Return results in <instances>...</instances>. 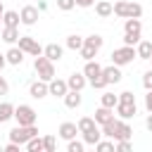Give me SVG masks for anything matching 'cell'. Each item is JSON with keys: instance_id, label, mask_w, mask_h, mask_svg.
<instances>
[{"instance_id": "1", "label": "cell", "mask_w": 152, "mask_h": 152, "mask_svg": "<svg viewBox=\"0 0 152 152\" xmlns=\"http://www.w3.org/2000/svg\"><path fill=\"white\" fill-rule=\"evenodd\" d=\"M83 74H86V78H88V83L93 86V88H104L107 86V81H104V76H102V66L95 62V59H88L86 62V66H83Z\"/></svg>"}, {"instance_id": "2", "label": "cell", "mask_w": 152, "mask_h": 152, "mask_svg": "<svg viewBox=\"0 0 152 152\" xmlns=\"http://www.w3.org/2000/svg\"><path fill=\"white\" fill-rule=\"evenodd\" d=\"M114 14H116V17H121V19H131V17L140 19V14H142V7H140L138 2L119 0V2H114Z\"/></svg>"}, {"instance_id": "3", "label": "cell", "mask_w": 152, "mask_h": 152, "mask_svg": "<svg viewBox=\"0 0 152 152\" xmlns=\"http://www.w3.org/2000/svg\"><path fill=\"white\" fill-rule=\"evenodd\" d=\"M33 69H36L38 78H43V81H48V83L55 78V62H52V59H48L45 55H38V57H36Z\"/></svg>"}, {"instance_id": "4", "label": "cell", "mask_w": 152, "mask_h": 152, "mask_svg": "<svg viewBox=\"0 0 152 152\" xmlns=\"http://www.w3.org/2000/svg\"><path fill=\"white\" fill-rule=\"evenodd\" d=\"M102 43H104V40H102V36H97V33L88 36V38L83 40V48L78 50V52H81V57H83L86 62H88V59H93V57L97 55V50L102 48Z\"/></svg>"}, {"instance_id": "5", "label": "cell", "mask_w": 152, "mask_h": 152, "mask_svg": "<svg viewBox=\"0 0 152 152\" xmlns=\"http://www.w3.org/2000/svg\"><path fill=\"white\" fill-rule=\"evenodd\" d=\"M14 119H17L19 126H33L38 114H36V109L31 104H19V107H14Z\"/></svg>"}, {"instance_id": "6", "label": "cell", "mask_w": 152, "mask_h": 152, "mask_svg": "<svg viewBox=\"0 0 152 152\" xmlns=\"http://www.w3.org/2000/svg\"><path fill=\"white\" fill-rule=\"evenodd\" d=\"M36 135H38L36 124H33V126H17V128H12V131H10V140H12V142H19V145L28 142V140H31V138H36Z\"/></svg>"}, {"instance_id": "7", "label": "cell", "mask_w": 152, "mask_h": 152, "mask_svg": "<svg viewBox=\"0 0 152 152\" xmlns=\"http://www.w3.org/2000/svg\"><path fill=\"white\" fill-rule=\"evenodd\" d=\"M133 57H138L135 48H133V45H124V48H119V50H114V52H112V64L124 66V64H131V62H133Z\"/></svg>"}, {"instance_id": "8", "label": "cell", "mask_w": 152, "mask_h": 152, "mask_svg": "<svg viewBox=\"0 0 152 152\" xmlns=\"http://www.w3.org/2000/svg\"><path fill=\"white\" fill-rule=\"evenodd\" d=\"M19 48H21L26 55H33V57L43 55V48H40V45H38V40H36V38H31V36H21V38H19Z\"/></svg>"}, {"instance_id": "9", "label": "cell", "mask_w": 152, "mask_h": 152, "mask_svg": "<svg viewBox=\"0 0 152 152\" xmlns=\"http://www.w3.org/2000/svg\"><path fill=\"white\" fill-rule=\"evenodd\" d=\"M28 95H31V97H36V100H40V97L50 95V86H48V81H43V78L33 81V83L28 86Z\"/></svg>"}, {"instance_id": "10", "label": "cell", "mask_w": 152, "mask_h": 152, "mask_svg": "<svg viewBox=\"0 0 152 152\" xmlns=\"http://www.w3.org/2000/svg\"><path fill=\"white\" fill-rule=\"evenodd\" d=\"M38 14H40L38 7H33V5H24V7H21V24L33 26V24L38 21Z\"/></svg>"}, {"instance_id": "11", "label": "cell", "mask_w": 152, "mask_h": 152, "mask_svg": "<svg viewBox=\"0 0 152 152\" xmlns=\"http://www.w3.org/2000/svg\"><path fill=\"white\" fill-rule=\"evenodd\" d=\"M133 128L126 124V119H116V131H114V140H131Z\"/></svg>"}, {"instance_id": "12", "label": "cell", "mask_w": 152, "mask_h": 152, "mask_svg": "<svg viewBox=\"0 0 152 152\" xmlns=\"http://www.w3.org/2000/svg\"><path fill=\"white\" fill-rule=\"evenodd\" d=\"M48 86H50V95H55V97H64L69 93V83L62 78H52Z\"/></svg>"}, {"instance_id": "13", "label": "cell", "mask_w": 152, "mask_h": 152, "mask_svg": "<svg viewBox=\"0 0 152 152\" xmlns=\"http://www.w3.org/2000/svg\"><path fill=\"white\" fill-rule=\"evenodd\" d=\"M116 114H119V119H131V116H135V112H138V107H135V102H119L116 107Z\"/></svg>"}, {"instance_id": "14", "label": "cell", "mask_w": 152, "mask_h": 152, "mask_svg": "<svg viewBox=\"0 0 152 152\" xmlns=\"http://www.w3.org/2000/svg\"><path fill=\"white\" fill-rule=\"evenodd\" d=\"M100 140H102V128H100V124H95L93 128L83 131V142H86V145H97Z\"/></svg>"}, {"instance_id": "15", "label": "cell", "mask_w": 152, "mask_h": 152, "mask_svg": "<svg viewBox=\"0 0 152 152\" xmlns=\"http://www.w3.org/2000/svg\"><path fill=\"white\" fill-rule=\"evenodd\" d=\"M43 55H45L48 59H52V62H59L62 55H64V48L57 45V43H48V45L43 48Z\"/></svg>"}, {"instance_id": "16", "label": "cell", "mask_w": 152, "mask_h": 152, "mask_svg": "<svg viewBox=\"0 0 152 152\" xmlns=\"http://www.w3.org/2000/svg\"><path fill=\"white\" fill-rule=\"evenodd\" d=\"M66 83H69V90H83L86 88V83H88V78H86V74L81 71H74L69 78H66Z\"/></svg>"}, {"instance_id": "17", "label": "cell", "mask_w": 152, "mask_h": 152, "mask_svg": "<svg viewBox=\"0 0 152 152\" xmlns=\"http://www.w3.org/2000/svg\"><path fill=\"white\" fill-rule=\"evenodd\" d=\"M102 76H104L107 86H112V83H119V81H121V71H119V66H116V64H112V66H102Z\"/></svg>"}, {"instance_id": "18", "label": "cell", "mask_w": 152, "mask_h": 152, "mask_svg": "<svg viewBox=\"0 0 152 152\" xmlns=\"http://www.w3.org/2000/svg\"><path fill=\"white\" fill-rule=\"evenodd\" d=\"M95 121H97L100 126H104V124L114 121V109H112V107H104V104H100V109L95 112Z\"/></svg>"}, {"instance_id": "19", "label": "cell", "mask_w": 152, "mask_h": 152, "mask_svg": "<svg viewBox=\"0 0 152 152\" xmlns=\"http://www.w3.org/2000/svg\"><path fill=\"white\" fill-rule=\"evenodd\" d=\"M76 133H81V131H78V124L64 121V124L59 126V138H64V140H71V138H76Z\"/></svg>"}, {"instance_id": "20", "label": "cell", "mask_w": 152, "mask_h": 152, "mask_svg": "<svg viewBox=\"0 0 152 152\" xmlns=\"http://www.w3.org/2000/svg\"><path fill=\"white\" fill-rule=\"evenodd\" d=\"M24 50L21 48H10L7 52H5V57H7V64H14V66H19L21 62H24Z\"/></svg>"}, {"instance_id": "21", "label": "cell", "mask_w": 152, "mask_h": 152, "mask_svg": "<svg viewBox=\"0 0 152 152\" xmlns=\"http://www.w3.org/2000/svg\"><path fill=\"white\" fill-rule=\"evenodd\" d=\"M95 12H97V17L107 19L109 14H114V5L107 2V0H97V2H95Z\"/></svg>"}, {"instance_id": "22", "label": "cell", "mask_w": 152, "mask_h": 152, "mask_svg": "<svg viewBox=\"0 0 152 152\" xmlns=\"http://www.w3.org/2000/svg\"><path fill=\"white\" fill-rule=\"evenodd\" d=\"M140 31H142V24H140V19H135V17L126 19V24H124V33H133V36H140Z\"/></svg>"}, {"instance_id": "23", "label": "cell", "mask_w": 152, "mask_h": 152, "mask_svg": "<svg viewBox=\"0 0 152 152\" xmlns=\"http://www.w3.org/2000/svg\"><path fill=\"white\" fill-rule=\"evenodd\" d=\"M64 104H66L69 109L81 107V90H69V93L64 95Z\"/></svg>"}, {"instance_id": "24", "label": "cell", "mask_w": 152, "mask_h": 152, "mask_svg": "<svg viewBox=\"0 0 152 152\" xmlns=\"http://www.w3.org/2000/svg\"><path fill=\"white\" fill-rule=\"evenodd\" d=\"M19 38H21V36H19L17 26H5V28H2V40H5V43L12 45V43H19Z\"/></svg>"}, {"instance_id": "25", "label": "cell", "mask_w": 152, "mask_h": 152, "mask_svg": "<svg viewBox=\"0 0 152 152\" xmlns=\"http://www.w3.org/2000/svg\"><path fill=\"white\" fill-rule=\"evenodd\" d=\"M19 21H21V14L14 12V10H7V12L2 14V24H5V26H19Z\"/></svg>"}, {"instance_id": "26", "label": "cell", "mask_w": 152, "mask_h": 152, "mask_svg": "<svg viewBox=\"0 0 152 152\" xmlns=\"http://www.w3.org/2000/svg\"><path fill=\"white\" fill-rule=\"evenodd\" d=\"M135 52H138L140 59H150V57H152V43H150V40H140L138 48H135Z\"/></svg>"}, {"instance_id": "27", "label": "cell", "mask_w": 152, "mask_h": 152, "mask_svg": "<svg viewBox=\"0 0 152 152\" xmlns=\"http://www.w3.org/2000/svg\"><path fill=\"white\" fill-rule=\"evenodd\" d=\"M10 119H14V107L10 102H0V124H5Z\"/></svg>"}, {"instance_id": "28", "label": "cell", "mask_w": 152, "mask_h": 152, "mask_svg": "<svg viewBox=\"0 0 152 152\" xmlns=\"http://www.w3.org/2000/svg\"><path fill=\"white\" fill-rule=\"evenodd\" d=\"M83 40H86V38L71 33V36H66V48H69V50H81V48H83Z\"/></svg>"}, {"instance_id": "29", "label": "cell", "mask_w": 152, "mask_h": 152, "mask_svg": "<svg viewBox=\"0 0 152 152\" xmlns=\"http://www.w3.org/2000/svg\"><path fill=\"white\" fill-rule=\"evenodd\" d=\"M100 102H102L104 107H112V109H114V107L119 104V95H114V93H102V95H100Z\"/></svg>"}, {"instance_id": "30", "label": "cell", "mask_w": 152, "mask_h": 152, "mask_svg": "<svg viewBox=\"0 0 152 152\" xmlns=\"http://www.w3.org/2000/svg\"><path fill=\"white\" fill-rule=\"evenodd\" d=\"M26 147H28V152H43L45 150V145H43V138H31L28 142H26Z\"/></svg>"}, {"instance_id": "31", "label": "cell", "mask_w": 152, "mask_h": 152, "mask_svg": "<svg viewBox=\"0 0 152 152\" xmlns=\"http://www.w3.org/2000/svg\"><path fill=\"white\" fill-rule=\"evenodd\" d=\"M97 121H95V116H81L78 119V131L83 133V131H88V128H93Z\"/></svg>"}, {"instance_id": "32", "label": "cell", "mask_w": 152, "mask_h": 152, "mask_svg": "<svg viewBox=\"0 0 152 152\" xmlns=\"http://www.w3.org/2000/svg\"><path fill=\"white\" fill-rule=\"evenodd\" d=\"M100 128H102V135L114 138V131H116V119H114V121H109V124H104V126H100Z\"/></svg>"}, {"instance_id": "33", "label": "cell", "mask_w": 152, "mask_h": 152, "mask_svg": "<svg viewBox=\"0 0 152 152\" xmlns=\"http://www.w3.org/2000/svg\"><path fill=\"white\" fill-rule=\"evenodd\" d=\"M83 147H86V142H81V140H76V138H71L69 145H66L69 152H83Z\"/></svg>"}, {"instance_id": "34", "label": "cell", "mask_w": 152, "mask_h": 152, "mask_svg": "<svg viewBox=\"0 0 152 152\" xmlns=\"http://www.w3.org/2000/svg\"><path fill=\"white\" fill-rule=\"evenodd\" d=\"M43 145H45V152H55V147H57V140H55L52 135H45V138H43Z\"/></svg>"}, {"instance_id": "35", "label": "cell", "mask_w": 152, "mask_h": 152, "mask_svg": "<svg viewBox=\"0 0 152 152\" xmlns=\"http://www.w3.org/2000/svg\"><path fill=\"white\" fill-rule=\"evenodd\" d=\"M140 43V36H133V33H124V45H138Z\"/></svg>"}, {"instance_id": "36", "label": "cell", "mask_w": 152, "mask_h": 152, "mask_svg": "<svg viewBox=\"0 0 152 152\" xmlns=\"http://www.w3.org/2000/svg\"><path fill=\"white\" fill-rule=\"evenodd\" d=\"M95 147L102 150V152H104V150H114V147H116V140H100Z\"/></svg>"}, {"instance_id": "37", "label": "cell", "mask_w": 152, "mask_h": 152, "mask_svg": "<svg viewBox=\"0 0 152 152\" xmlns=\"http://www.w3.org/2000/svg\"><path fill=\"white\" fill-rule=\"evenodd\" d=\"M57 7H59V10H64V12H69V10H74V7H76V0H57Z\"/></svg>"}, {"instance_id": "38", "label": "cell", "mask_w": 152, "mask_h": 152, "mask_svg": "<svg viewBox=\"0 0 152 152\" xmlns=\"http://www.w3.org/2000/svg\"><path fill=\"white\" fill-rule=\"evenodd\" d=\"M119 102H135V95H133L131 90H124V93L119 95Z\"/></svg>"}, {"instance_id": "39", "label": "cell", "mask_w": 152, "mask_h": 152, "mask_svg": "<svg viewBox=\"0 0 152 152\" xmlns=\"http://www.w3.org/2000/svg\"><path fill=\"white\" fill-rule=\"evenodd\" d=\"M142 86H145V88H147V90H152V69H150V71H145V74H142Z\"/></svg>"}, {"instance_id": "40", "label": "cell", "mask_w": 152, "mask_h": 152, "mask_svg": "<svg viewBox=\"0 0 152 152\" xmlns=\"http://www.w3.org/2000/svg\"><path fill=\"white\" fill-rule=\"evenodd\" d=\"M116 150L128 152V150H131V140H116Z\"/></svg>"}, {"instance_id": "41", "label": "cell", "mask_w": 152, "mask_h": 152, "mask_svg": "<svg viewBox=\"0 0 152 152\" xmlns=\"http://www.w3.org/2000/svg\"><path fill=\"white\" fill-rule=\"evenodd\" d=\"M145 109L152 112V90H147V95H145Z\"/></svg>"}, {"instance_id": "42", "label": "cell", "mask_w": 152, "mask_h": 152, "mask_svg": "<svg viewBox=\"0 0 152 152\" xmlns=\"http://www.w3.org/2000/svg\"><path fill=\"white\" fill-rule=\"evenodd\" d=\"M7 90H10V86H7V81L0 76V95H7Z\"/></svg>"}, {"instance_id": "43", "label": "cell", "mask_w": 152, "mask_h": 152, "mask_svg": "<svg viewBox=\"0 0 152 152\" xmlns=\"http://www.w3.org/2000/svg\"><path fill=\"white\" fill-rule=\"evenodd\" d=\"M5 152H19V142H12L10 140V145L5 147Z\"/></svg>"}, {"instance_id": "44", "label": "cell", "mask_w": 152, "mask_h": 152, "mask_svg": "<svg viewBox=\"0 0 152 152\" xmlns=\"http://www.w3.org/2000/svg\"><path fill=\"white\" fill-rule=\"evenodd\" d=\"M76 5L78 7H90V5H95V0H76Z\"/></svg>"}, {"instance_id": "45", "label": "cell", "mask_w": 152, "mask_h": 152, "mask_svg": "<svg viewBox=\"0 0 152 152\" xmlns=\"http://www.w3.org/2000/svg\"><path fill=\"white\" fill-rule=\"evenodd\" d=\"M145 126H147V131H150V133H152V112H150V114H147V119H145Z\"/></svg>"}, {"instance_id": "46", "label": "cell", "mask_w": 152, "mask_h": 152, "mask_svg": "<svg viewBox=\"0 0 152 152\" xmlns=\"http://www.w3.org/2000/svg\"><path fill=\"white\" fill-rule=\"evenodd\" d=\"M38 10H40V12H45V10H48V2H45V0H40V2H38Z\"/></svg>"}, {"instance_id": "47", "label": "cell", "mask_w": 152, "mask_h": 152, "mask_svg": "<svg viewBox=\"0 0 152 152\" xmlns=\"http://www.w3.org/2000/svg\"><path fill=\"white\" fill-rule=\"evenodd\" d=\"M5 64H7V57H5V55H0V71L5 69Z\"/></svg>"}, {"instance_id": "48", "label": "cell", "mask_w": 152, "mask_h": 152, "mask_svg": "<svg viewBox=\"0 0 152 152\" xmlns=\"http://www.w3.org/2000/svg\"><path fill=\"white\" fill-rule=\"evenodd\" d=\"M2 14H5V7H2V2H0V21H2Z\"/></svg>"}, {"instance_id": "49", "label": "cell", "mask_w": 152, "mask_h": 152, "mask_svg": "<svg viewBox=\"0 0 152 152\" xmlns=\"http://www.w3.org/2000/svg\"><path fill=\"white\" fill-rule=\"evenodd\" d=\"M150 62H152V57H150Z\"/></svg>"}]
</instances>
